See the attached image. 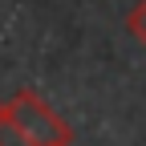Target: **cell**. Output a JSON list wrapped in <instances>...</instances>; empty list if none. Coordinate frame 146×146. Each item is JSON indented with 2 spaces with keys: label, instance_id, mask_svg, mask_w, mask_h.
<instances>
[{
  "label": "cell",
  "instance_id": "1",
  "mask_svg": "<svg viewBox=\"0 0 146 146\" xmlns=\"http://www.w3.org/2000/svg\"><path fill=\"white\" fill-rule=\"evenodd\" d=\"M8 110V122L16 126V134H21L29 146H73V126L53 110L36 89H16V94L4 102Z\"/></svg>",
  "mask_w": 146,
  "mask_h": 146
},
{
  "label": "cell",
  "instance_id": "2",
  "mask_svg": "<svg viewBox=\"0 0 146 146\" xmlns=\"http://www.w3.org/2000/svg\"><path fill=\"white\" fill-rule=\"evenodd\" d=\"M126 33H130L138 45H146V0H138V4L126 12Z\"/></svg>",
  "mask_w": 146,
  "mask_h": 146
},
{
  "label": "cell",
  "instance_id": "3",
  "mask_svg": "<svg viewBox=\"0 0 146 146\" xmlns=\"http://www.w3.org/2000/svg\"><path fill=\"white\" fill-rule=\"evenodd\" d=\"M0 146H29L21 134H16V126L8 122V110H4V102H0Z\"/></svg>",
  "mask_w": 146,
  "mask_h": 146
}]
</instances>
